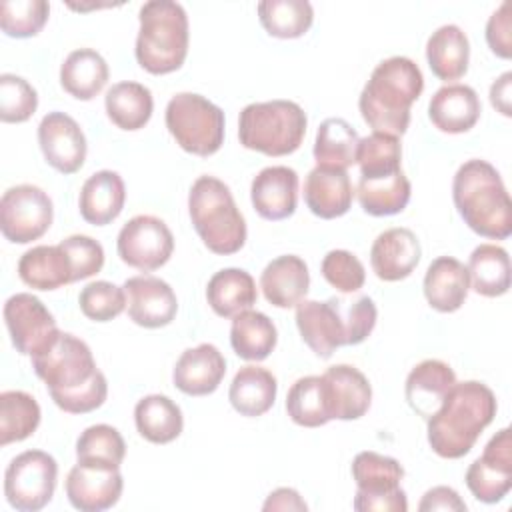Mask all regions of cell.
<instances>
[{"mask_svg": "<svg viewBox=\"0 0 512 512\" xmlns=\"http://www.w3.org/2000/svg\"><path fill=\"white\" fill-rule=\"evenodd\" d=\"M32 368L44 380L54 404L68 414H86L100 408L108 396L106 376L96 368L90 346L74 334L60 332Z\"/></svg>", "mask_w": 512, "mask_h": 512, "instance_id": "cell-1", "label": "cell"}, {"mask_svg": "<svg viewBox=\"0 0 512 512\" xmlns=\"http://www.w3.org/2000/svg\"><path fill=\"white\" fill-rule=\"evenodd\" d=\"M496 410V396L486 384L478 380L456 382L440 408L426 420L430 448L448 460L466 456L482 430L492 424Z\"/></svg>", "mask_w": 512, "mask_h": 512, "instance_id": "cell-2", "label": "cell"}, {"mask_svg": "<svg viewBox=\"0 0 512 512\" xmlns=\"http://www.w3.org/2000/svg\"><path fill=\"white\" fill-rule=\"evenodd\" d=\"M424 90L418 64L406 56L382 60L360 92L358 108L374 132L402 136L410 124V106Z\"/></svg>", "mask_w": 512, "mask_h": 512, "instance_id": "cell-3", "label": "cell"}, {"mask_svg": "<svg viewBox=\"0 0 512 512\" xmlns=\"http://www.w3.org/2000/svg\"><path fill=\"white\" fill-rule=\"evenodd\" d=\"M452 200L470 230L484 238L512 234V202L498 170L480 158L464 162L452 180Z\"/></svg>", "mask_w": 512, "mask_h": 512, "instance_id": "cell-4", "label": "cell"}, {"mask_svg": "<svg viewBox=\"0 0 512 512\" xmlns=\"http://www.w3.org/2000/svg\"><path fill=\"white\" fill-rule=\"evenodd\" d=\"M136 60L150 74L178 70L188 54V16L174 0H150L138 12Z\"/></svg>", "mask_w": 512, "mask_h": 512, "instance_id": "cell-5", "label": "cell"}, {"mask_svg": "<svg viewBox=\"0 0 512 512\" xmlns=\"http://www.w3.org/2000/svg\"><path fill=\"white\" fill-rule=\"evenodd\" d=\"M188 212L194 230L210 252L228 256L244 246L246 222L222 180L196 178L188 194Z\"/></svg>", "mask_w": 512, "mask_h": 512, "instance_id": "cell-6", "label": "cell"}, {"mask_svg": "<svg viewBox=\"0 0 512 512\" xmlns=\"http://www.w3.org/2000/svg\"><path fill=\"white\" fill-rule=\"evenodd\" d=\"M306 124V112L292 100L252 102L240 112L238 138L248 150L288 156L300 148Z\"/></svg>", "mask_w": 512, "mask_h": 512, "instance_id": "cell-7", "label": "cell"}, {"mask_svg": "<svg viewBox=\"0 0 512 512\" xmlns=\"http://www.w3.org/2000/svg\"><path fill=\"white\" fill-rule=\"evenodd\" d=\"M164 120L178 146L194 156L208 158L224 144V112L200 94L180 92L172 96Z\"/></svg>", "mask_w": 512, "mask_h": 512, "instance_id": "cell-8", "label": "cell"}, {"mask_svg": "<svg viewBox=\"0 0 512 512\" xmlns=\"http://www.w3.org/2000/svg\"><path fill=\"white\" fill-rule=\"evenodd\" d=\"M352 478L356 482L354 510L358 512H406V492L400 488L404 468L392 456L366 450L352 460Z\"/></svg>", "mask_w": 512, "mask_h": 512, "instance_id": "cell-9", "label": "cell"}, {"mask_svg": "<svg viewBox=\"0 0 512 512\" xmlns=\"http://www.w3.org/2000/svg\"><path fill=\"white\" fill-rule=\"evenodd\" d=\"M56 460L44 450H26L12 458L4 472V496L20 512L42 510L54 496Z\"/></svg>", "mask_w": 512, "mask_h": 512, "instance_id": "cell-10", "label": "cell"}, {"mask_svg": "<svg viewBox=\"0 0 512 512\" xmlns=\"http://www.w3.org/2000/svg\"><path fill=\"white\" fill-rule=\"evenodd\" d=\"M54 218L50 196L34 184L8 188L0 198V230L12 244H28L46 234Z\"/></svg>", "mask_w": 512, "mask_h": 512, "instance_id": "cell-11", "label": "cell"}, {"mask_svg": "<svg viewBox=\"0 0 512 512\" xmlns=\"http://www.w3.org/2000/svg\"><path fill=\"white\" fill-rule=\"evenodd\" d=\"M116 250L124 264L142 272H152L170 260L174 252V236L164 220L150 214H138L118 232Z\"/></svg>", "mask_w": 512, "mask_h": 512, "instance_id": "cell-12", "label": "cell"}, {"mask_svg": "<svg viewBox=\"0 0 512 512\" xmlns=\"http://www.w3.org/2000/svg\"><path fill=\"white\" fill-rule=\"evenodd\" d=\"M4 322L16 352L38 356L58 338L60 330L54 316L40 298L28 292L12 294L4 304Z\"/></svg>", "mask_w": 512, "mask_h": 512, "instance_id": "cell-13", "label": "cell"}, {"mask_svg": "<svg viewBox=\"0 0 512 512\" xmlns=\"http://www.w3.org/2000/svg\"><path fill=\"white\" fill-rule=\"evenodd\" d=\"M466 486L484 504L500 502L512 488V436L510 428L496 432L466 470Z\"/></svg>", "mask_w": 512, "mask_h": 512, "instance_id": "cell-14", "label": "cell"}, {"mask_svg": "<svg viewBox=\"0 0 512 512\" xmlns=\"http://www.w3.org/2000/svg\"><path fill=\"white\" fill-rule=\"evenodd\" d=\"M66 496L80 512H102L112 508L124 488L120 468L106 464L76 462L66 476Z\"/></svg>", "mask_w": 512, "mask_h": 512, "instance_id": "cell-15", "label": "cell"}, {"mask_svg": "<svg viewBox=\"0 0 512 512\" xmlns=\"http://www.w3.org/2000/svg\"><path fill=\"white\" fill-rule=\"evenodd\" d=\"M296 326L308 348L320 356L330 358L336 348L348 346V326L342 316L340 300L326 302L302 300L296 304Z\"/></svg>", "mask_w": 512, "mask_h": 512, "instance_id": "cell-16", "label": "cell"}, {"mask_svg": "<svg viewBox=\"0 0 512 512\" xmlns=\"http://www.w3.org/2000/svg\"><path fill=\"white\" fill-rule=\"evenodd\" d=\"M38 144L44 160L60 174H74L86 160V136L80 124L64 112H48L38 124Z\"/></svg>", "mask_w": 512, "mask_h": 512, "instance_id": "cell-17", "label": "cell"}, {"mask_svg": "<svg viewBox=\"0 0 512 512\" xmlns=\"http://www.w3.org/2000/svg\"><path fill=\"white\" fill-rule=\"evenodd\" d=\"M122 288L128 298V316L134 324L142 328H162L176 318V294L162 278L150 274L132 276Z\"/></svg>", "mask_w": 512, "mask_h": 512, "instance_id": "cell-18", "label": "cell"}, {"mask_svg": "<svg viewBox=\"0 0 512 512\" xmlns=\"http://www.w3.org/2000/svg\"><path fill=\"white\" fill-rule=\"evenodd\" d=\"M254 210L264 220H284L294 214L298 204V174L288 166L262 168L250 186Z\"/></svg>", "mask_w": 512, "mask_h": 512, "instance_id": "cell-19", "label": "cell"}, {"mask_svg": "<svg viewBox=\"0 0 512 512\" xmlns=\"http://www.w3.org/2000/svg\"><path fill=\"white\" fill-rule=\"evenodd\" d=\"M422 256L420 240L408 228H388L380 232L370 248L374 274L384 282L408 278Z\"/></svg>", "mask_w": 512, "mask_h": 512, "instance_id": "cell-20", "label": "cell"}, {"mask_svg": "<svg viewBox=\"0 0 512 512\" xmlns=\"http://www.w3.org/2000/svg\"><path fill=\"white\" fill-rule=\"evenodd\" d=\"M354 190L346 170L314 166L304 180V202L308 210L324 220L344 216L352 206Z\"/></svg>", "mask_w": 512, "mask_h": 512, "instance_id": "cell-21", "label": "cell"}, {"mask_svg": "<svg viewBox=\"0 0 512 512\" xmlns=\"http://www.w3.org/2000/svg\"><path fill=\"white\" fill-rule=\"evenodd\" d=\"M226 374V360L214 344H198L188 348L176 360L172 380L174 386L188 396L212 394Z\"/></svg>", "mask_w": 512, "mask_h": 512, "instance_id": "cell-22", "label": "cell"}, {"mask_svg": "<svg viewBox=\"0 0 512 512\" xmlns=\"http://www.w3.org/2000/svg\"><path fill=\"white\" fill-rule=\"evenodd\" d=\"M482 112L480 98L472 86L446 84L434 92L428 104V118L440 132L462 134L474 128Z\"/></svg>", "mask_w": 512, "mask_h": 512, "instance_id": "cell-23", "label": "cell"}, {"mask_svg": "<svg viewBox=\"0 0 512 512\" xmlns=\"http://www.w3.org/2000/svg\"><path fill=\"white\" fill-rule=\"evenodd\" d=\"M454 384L456 374L446 362L436 358L422 360L406 378V402L418 416L428 420L440 408L444 396Z\"/></svg>", "mask_w": 512, "mask_h": 512, "instance_id": "cell-24", "label": "cell"}, {"mask_svg": "<svg viewBox=\"0 0 512 512\" xmlns=\"http://www.w3.org/2000/svg\"><path fill=\"white\" fill-rule=\"evenodd\" d=\"M332 420H358L362 418L372 400L368 378L350 364L330 366L324 374Z\"/></svg>", "mask_w": 512, "mask_h": 512, "instance_id": "cell-25", "label": "cell"}, {"mask_svg": "<svg viewBox=\"0 0 512 512\" xmlns=\"http://www.w3.org/2000/svg\"><path fill=\"white\" fill-rule=\"evenodd\" d=\"M264 298L276 308H292L304 300L310 288L306 262L296 254H284L266 264L260 274Z\"/></svg>", "mask_w": 512, "mask_h": 512, "instance_id": "cell-26", "label": "cell"}, {"mask_svg": "<svg viewBox=\"0 0 512 512\" xmlns=\"http://www.w3.org/2000/svg\"><path fill=\"white\" fill-rule=\"evenodd\" d=\"M126 202L124 180L114 170L94 172L80 190V216L94 226H106L116 220Z\"/></svg>", "mask_w": 512, "mask_h": 512, "instance_id": "cell-27", "label": "cell"}, {"mask_svg": "<svg viewBox=\"0 0 512 512\" xmlns=\"http://www.w3.org/2000/svg\"><path fill=\"white\" fill-rule=\"evenodd\" d=\"M470 290V276L466 266L452 258L440 256L430 262L424 276V296L438 312H456Z\"/></svg>", "mask_w": 512, "mask_h": 512, "instance_id": "cell-28", "label": "cell"}, {"mask_svg": "<svg viewBox=\"0 0 512 512\" xmlns=\"http://www.w3.org/2000/svg\"><path fill=\"white\" fill-rule=\"evenodd\" d=\"M426 60L436 78L444 82L462 78L470 62L468 36L456 24L436 28L426 42Z\"/></svg>", "mask_w": 512, "mask_h": 512, "instance_id": "cell-29", "label": "cell"}, {"mask_svg": "<svg viewBox=\"0 0 512 512\" xmlns=\"http://www.w3.org/2000/svg\"><path fill=\"white\" fill-rule=\"evenodd\" d=\"M278 384L270 370L262 366H242L232 378L228 400L232 408L248 418L266 414L276 400Z\"/></svg>", "mask_w": 512, "mask_h": 512, "instance_id": "cell-30", "label": "cell"}, {"mask_svg": "<svg viewBox=\"0 0 512 512\" xmlns=\"http://www.w3.org/2000/svg\"><path fill=\"white\" fill-rule=\"evenodd\" d=\"M20 280L34 290H56L72 282V266L60 244L34 246L18 262Z\"/></svg>", "mask_w": 512, "mask_h": 512, "instance_id": "cell-31", "label": "cell"}, {"mask_svg": "<svg viewBox=\"0 0 512 512\" xmlns=\"http://www.w3.org/2000/svg\"><path fill=\"white\" fill-rule=\"evenodd\" d=\"M258 292L250 272L242 268L218 270L206 286V300L220 318H234L236 314L256 304Z\"/></svg>", "mask_w": 512, "mask_h": 512, "instance_id": "cell-32", "label": "cell"}, {"mask_svg": "<svg viewBox=\"0 0 512 512\" xmlns=\"http://www.w3.org/2000/svg\"><path fill=\"white\" fill-rule=\"evenodd\" d=\"M108 76L106 60L92 48L72 50L60 66L62 88L78 100H92L98 96L106 86Z\"/></svg>", "mask_w": 512, "mask_h": 512, "instance_id": "cell-33", "label": "cell"}, {"mask_svg": "<svg viewBox=\"0 0 512 512\" xmlns=\"http://www.w3.org/2000/svg\"><path fill=\"white\" fill-rule=\"evenodd\" d=\"M134 422L138 434L152 444H168L176 440L184 428L180 406L162 394H150L138 400Z\"/></svg>", "mask_w": 512, "mask_h": 512, "instance_id": "cell-34", "label": "cell"}, {"mask_svg": "<svg viewBox=\"0 0 512 512\" xmlns=\"http://www.w3.org/2000/svg\"><path fill=\"white\" fill-rule=\"evenodd\" d=\"M104 106L112 124H116L120 130L132 132L148 124L154 110V98L150 88L128 80L108 88Z\"/></svg>", "mask_w": 512, "mask_h": 512, "instance_id": "cell-35", "label": "cell"}, {"mask_svg": "<svg viewBox=\"0 0 512 512\" xmlns=\"http://www.w3.org/2000/svg\"><path fill=\"white\" fill-rule=\"evenodd\" d=\"M276 340V326L264 312L248 308L234 316L230 326V344L242 360L260 362L268 358Z\"/></svg>", "mask_w": 512, "mask_h": 512, "instance_id": "cell-36", "label": "cell"}, {"mask_svg": "<svg viewBox=\"0 0 512 512\" xmlns=\"http://www.w3.org/2000/svg\"><path fill=\"white\" fill-rule=\"evenodd\" d=\"M470 286L476 294L496 298L510 288V258L502 246L480 244L472 250L468 260Z\"/></svg>", "mask_w": 512, "mask_h": 512, "instance_id": "cell-37", "label": "cell"}, {"mask_svg": "<svg viewBox=\"0 0 512 512\" xmlns=\"http://www.w3.org/2000/svg\"><path fill=\"white\" fill-rule=\"evenodd\" d=\"M286 412L294 424L304 428H318L330 422V398L324 376L298 378L288 390Z\"/></svg>", "mask_w": 512, "mask_h": 512, "instance_id": "cell-38", "label": "cell"}, {"mask_svg": "<svg viewBox=\"0 0 512 512\" xmlns=\"http://www.w3.org/2000/svg\"><path fill=\"white\" fill-rule=\"evenodd\" d=\"M358 202L362 210L370 216H392L406 208L410 202V182L404 172L378 178H360L358 180Z\"/></svg>", "mask_w": 512, "mask_h": 512, "instance_id": "cell-39", "label": "cell"}, {"mask_svg": "<svg viewBox=\"0 0 512 512\" xmlns=\"http://www.w3.org/2000/svg\"><path fill=\"white\" fill-rule=\"evenodd\" d=\"M358 132L344 118H326L316 132L314 160L316 166L342 168L356 164Z\"/></svg>", "mask_w": 512, "mask_h": 512, "instance_id": "cell-40", "label": "cell"}, {"mask_svg": "<svg viewBox=\"0 0 512 512\" xmlns=\"http://www.w3.org/2000/svg\"><path fill=\"white\" fill-rule=\"evenodd\" d=\"M258 18L270 36L292 40L310 30L314 10L306 0H262L258 2Z\"/></svg>", "mask_w": 512, "mask_h": 512, "instance_id": "cell-41", "label": "cell"}, {"mask_svg": "<svg viewBox=\"0 0 512 512\" xmlns=\"http://www.w3.org/2000/svg\"><path fill=\"white\" fill-rule=\"evenodd\" d=\"M40 406L36 398L22 390H6L0 394V444L26 440L40 424Z\"/></svg>", "mask_w": 512, "mask_h": 512, "instance_id": "cell-42", "label": "cell"}, {"mask_svg": "<svg viewBox=\"0 0 512 512\" xmlns=\"http://www.w3.org/2000/svg\"><path fill=\"white\" fill-rule=\"evenodd\" d=\"M402 146L398 136L372 132L360 138L356 150V164L360 166V178H378L400 172Z\"/></svg>", "mask_w": 512, "mask_h": 512, "instance_id": "cell-43", "label": "cell"}, {"mask_svg": "<svg viewBox=\"0 0 512 512\" xmlns=\"http://www.w3.org/2000/svg\"><path fill=\"white\" fill-rule=\"evenodd\" d=\"M126 444L120 432L108 424L88 426L76 440V460L86 464H106L120 468Z\"/></svg>", "mask_w": 512, "mask_h": 512, "instance_id": "cell-44", "label": "cell"}, {"mask_svg": "<svg viewBox=\"0 0 512 512\" xmlns=\"http://www.w3.org/2000/svg\"><path fill=\"white\" fill-rule=\"evenodd\" d=\"M48 14L46 0H8L0 6V28L6 36L30 38L44 28Z\"/></svg>", "mask_w": 512, "mask_h": 512, "instance_id": "cell-45", "label": "cell"}, {"mask_svg": "<svg viewBox=\"0 0 512 512\" xmlns=\"http://www.w3.org/2000/svg\"><path fill=\"white\" fill-rule=\"evenodd\" d=\"M78 304L86 318H90L94 322H108L124 312L126 292H124V288H120L112 282L96 280V282L86 284L80 290Z\"/></svg>", "mask_w": 512, "mask_h": 512, "instance_id": "cell-46", "label": "cell"}, {"mask_svg": "<svg viewBox=\"0 0 512 512\" xmlns=\"http://www.w3.org/2000/svg\"><path fill=\"white\" fill-rule=\"evenodd\" d=\"M38 108L36 90L16 74L0 76V120L8 124L26 122Z\"/></svg>", "mask_w": 512, "mask_h": 512, "instance_id": "cell-47", "label": "cell"}, {"mask_svg": "<svg viewBox=\"0 0 512 512\" xmlns=\"http://www.w3.org/2000/svg\"><path fill=\"white\" fill-rule=\"evenodd\" d=\"M324 280L342 294H352L364 286L362 262L348 250H330L320 264Z\"/></svg>", "mask_w": 512, "mask_h": 512, "instance_id": "cell-48", "label": "cell"}, {"mask_svg": "<svg viewBox=\"0 0 512 512\" xmlns=\"http://www.w3.org/2000/svg\"><path fill=\"white\" fill-rule=\"evenodd\" d=\"M62 250L66 252L70 266H72V282L86 280L94 274H98L104 266V248L98 240L84 236V234H74L68 236L60 242Z\"/></svg>", "mask_w": 512, "mask_h": 512, "instance_id": "cell-49", "label": "cell"}, {"mask_svg": "<svg viewBox=\"0 0 512 512\" xmlns=\"http://www.w3.org/2000/svg\"><path fill=\"white\" fill-rule=\"evenodd\" d=\"M378 310L372 298L362 296L354 304H350L348 314H346V326H348V346L364 342L370 332L376 326Z\"/></svg>", "mask_w": 512, "mask_h": 512, "instance_id": "cell-50", "label": "cell"}, {"mask_svg": "<svg viewBox=\"0 0 512 512\" xmlns=\"http://www.w3.org/2000/svg\"><path fill=\"white\" fill-rule=\"evenodd\" d=\"M486 42L490 50L508 60L512 56V40H510V16H508V2H502L498 10L486 22Z\"/></svg>", "mask_w": 512, "mask_h": 512, "instance_id": "cell-51", "label": "cell"}, {"mask_svg": "<svg viewBox=\"0 0 512 512\" xmlns=\"http://www.w3.org/2000/svg\"><path fill=\"white\" fill-rule=\"evenodd\" d=\"M420 512H432V510H466V502L458 496V492L450 486H434L430 488L420 504H418Z\"/></svg>", "mask_w": 512, "mask_h": 512, "instance_id": "cell-52", "label": "cell"}, {"mask_svg": "<svg viewBox=\"0 0 512 512\" xmlns=\"http://www.w3.org/2000/svg\"><path fill=\"white\" fill-rule=\"evenodd\" d=\"M262 510H266V512L268 510H300V512H306L308 506L294 488H278V490L268 494Z\"/></svg>", "mask_w": 512, "mask_h": 512, "instance_id": "cell-53", "label": "cell"}, {"mask_svg": "<svg viewBox=\"0 0 512 512\" xmlns=\"http://www.w3.org/2000/svg\"><path fill=\"white\" fill-rule=\"evenodd\" d=\"M510 84H512V72H504L494 84L490 86V102L492 106L504 114L512 116V104H510Z\"/></svg>", "mask_w": 512, "mask_h": 512, "instance_id": "cell-54", "label": "cell"}]
</instances>
